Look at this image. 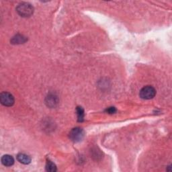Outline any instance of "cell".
<instances>
[{"mask_svg":"<svg viewBox=\"0 0 172 172\" xmlns=\"http://www.w3.org/2000/svg\"><path fill=\"white\" fill-rule=\"evenodd\" d=\"M16 11L22 17H30L33 14L34 8L29 3L23 2L18 6Z\"/></svg>","mask_w":172,"mask_h":172,"instance_id":"6da1fadb","label":"cell"},{"mask_svg":"<svg viewBox=\"0 0 172 172\" xmlns=\"http://www.w3.org/2000/svg\"><path fill=\"white\" fill-rule=\"evenodd\" d=\"M156 90L152 86L147 85L141 89L139 93V96L142 99H150L155 97Z\"/></svg>","mask_w":172,"mask_h":172,"instance_id":"7a4b0ae2","label":"cell"},{"mask_svg":"<svg viewBox=\"0 0 172 172\" xmlns=\"http://www.w3.org/2000/svg\"><path fill=\"white\" fill-rule=\"evenodd\" d=\"M84 131L81 128L77 127L73 129L69 133V138L72 141L78 143L81 141L84 137Z\"/></svg>","mask_w":172,"mask_h":172,"instance_id":"3957f363","label":"cell"},{"mask_svg":"<svg viewBox=\"0 0 172 172\" xmlns=\"http://www.w3.org/2000/svg\"><path fill=\"white\" fill-rule=\"evenodd\" d=\"M15 99L12 94L8 92H2L0 94V102L5 106H12L14 104Z\"/></svg>","mask_w":172,"mask_h":172,"instance_id":"277c9868","label":"cell"},{"mask_svg":"<svg viewBox=\"0 0 172 172\" xmlns=\"http://www.w3.org/2000/svg\"><path fill=\"white\" fill-rule=\"evenodd\" d=\"M17 159L22 164L27 165L31 162V157L24 153H20L17 155Z\"/></svg>","mask_w":172,"mask_h":172,"instance_id":"5b68a950","label":"cell"},{"mask_svg":"<svg viewBox=\"0 0 172 172\" xmlns=\"http://www.w3.org/2000/svg\"><path fill=\"white\" fill-rule=\"evenodd\" d=\"M2 163L3 165L10 167L14 164V159L10 155H5L2 157Z\"/></svg>","mask_w":172,"mask_h":172,"instance_id":"8992f818","label":"cell"},{"mask_svg":"<svg viewBox=\"0 0 172 172\" xmlns=\"http://www.w3.org/2000/svg\"><path fill=\"white\" fill-rule=\"evenodd\" d=\"M27 41V38L24 37L23 35L21 34H17L15 37H13L11 43L13 44H23Z\"/></svg>","mask_w":172,"mask_h":172,"instance_id":"52a82bcc","label":"cell"},{"mask_svg":"<svg viewBox=\"0 0 172 172\" xmlns=\"http://www.w3.org/2000/svg\"><path fill=\"white\" fill-rule=\"evenodd\" d=\"M47 106L50 107H55L57 104V98L56 96H53V95H49L47 98L46 101Z\"/></svg>","mask_w":172,"mask_h":172,"instance_id":"ba28073f","label":"cell"},{"mask_svg":"<svg viewBox=\"0 0 172 172\" xmlns=\"http://www.w3.org/2000/svg\"><path fill=\"white\" fill-rule=\"evenodd\" d=\"M76 112H77V115H78V120L79 123L83 122L84 120V116H85V113L84 110L83 109L82 107L78 106L76 108Z\"/></svg>","mask_w":172,"mask_h":172,"instance_id":"9c48e42d","label":"cell"},{"mask_svg":"<svg viewBox=\"0 0 172 172\" xmlns=\"http://www.w3.org/2000/svg\"><path fill=\"white\" fill-rule=\"evenodd\" d=\"M46 170L50 172H55L57 171V167L54 163L51 161H48L46 164Z\"/></svg>","mask_w":172,"mask_h":172,"instance_id":"30bf717a","label":"cell"},{"mask_svg":"<svg viewBox=\"0 0 172 172\" xmlns=\"http://www.w3.org/2000/svg\"><path fill=\"white\" fill-rule=\"evenodd\" d=\"M106 112L107 113H108V114H114V113L116 112V109L114 107H110V108H107Z\"/></svg>","mask_w":172,"mask_h":172,"instance_id":"8fae6325","label":"cell"}]
</instances>
